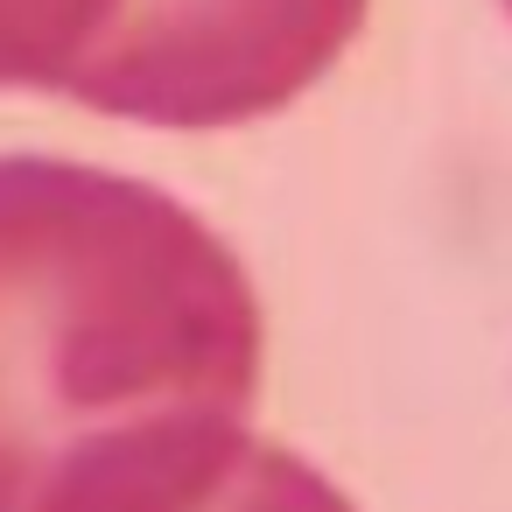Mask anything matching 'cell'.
Here are the masks:
<instances>
[{"mask_svg":"<svg viewBox=\"0 0 512 512\" xmlns=\"http://www.w3.org/2000/svg\"><path fill=\"white\" fill-rule=\"evenodd\" d=\"M260 344L183 197L0 155V512H190L253 442Z\"/></svg>","mask_w":512,"mask_h":512,"instance_id":"6da1fadb","label":"cell"},{"mask_svg":"<svg viewBox=\"0 0 512 512\" xmlns=\"http://www.w3.org/2000/svg\"><path fill=\"white\" fill-rule=\"evenodd\" d=\"M505 15H512V0H505Z\"/></svg>","mask_w":512,"mask_h":512,"instance_id":"5b68a950","label":"cell"},{"mask_svg":"<svg viewBox=\"0 0 512 512\" xmlns=\"http://www.w3.org/2000/svg\"><path fill=\"white\" fill-rule=\"evenodd\" d=\"M372 0H113L64 99L134 127H246L302 99Z\"/></svg>","mask_w":512,"mask_h":512,"instance_id":"7a4b0ae2","label":"cell"},{"mask_svg":"<svg viewBox=\"0 0 512 512\" xmlns=\"http://www.w3.org/2000/svg\"><path fill=\"white\" fill-rule=\"evenodd\" d=\"M113 15V0H0V92H64Z\"/></svg>","mask_w":512,"mask_h":512,"instance_id":"3957f363","label":"cell"},{"mask_svg":"<svg viewBox=\"0 0 512 512\" xmlns=\"http://www.w3.org/2000/svg\"><path fill=\"white\" fill-rule=\"evenodd\" d=\"M190 512H358L309 456L274 449V442H246L239 463L190 505Z\"/></svg>","mask_w":512,"mask_h":512,"instance_id":"277c9868","label":"cell"}]
</instances>
